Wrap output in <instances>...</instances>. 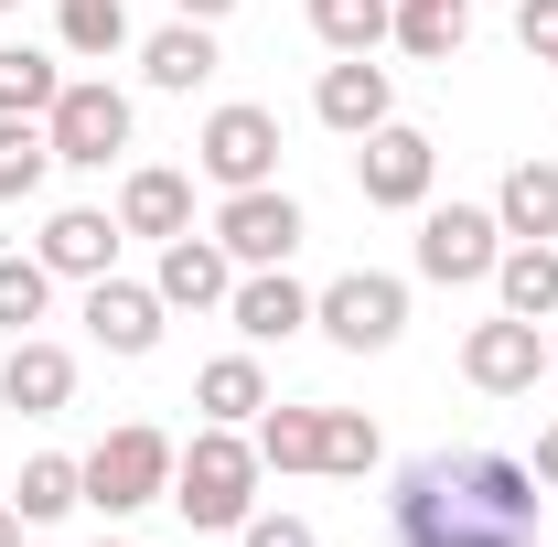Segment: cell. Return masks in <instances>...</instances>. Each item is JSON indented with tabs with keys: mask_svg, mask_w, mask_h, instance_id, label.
I'll return each instance as SVG.
<instances>
[{
	"mask_svg": "<svg viewBox=\"0 0 558 547\" xmlns=\"http://www.w3.org/2000/svg\"><path fill=\"white\" fill-rule=\"evenodd\" d=\"M86 333L108 343V354H150L161 343V290H140V279H86Z\"/></svg>",
	"mask_w": 558,
	"mask_h": 547,
	"instance_id": "cell-14",
	"label": "cell"
},
{
	"mask_svg": "<svg viewBox=\"0 0 558 547\" xmlns=\"http://www.w3.org/2000/svg\"><path fill=\"white\" fill-rule=\"evenodd\" d=\"M462 376H473L484 398H526V387L548 376V333H537L526 312H494V323L462 333Z\"/></svg>",
	"mask_w": 558,
	"mask_h": 547,
	"instance_id": "cell-10",
	"label": "cell"
},
{
	"mask_svg": "<svg viewBox=\"0 0 558 547\" xmlns=\"http://www.w3.org/2000/svg\"><path fill=\"white\" fill-rule=\"evenodd\" d=\"M494 301L526 312V323H548V312H558V247H548V236H515V247L494 258Z\"/></svg>",
	"mask_w": 558,
	"mask_h": 547,
	"instance_id": "cell-20",
	"label": "cell"
},
{
	"mask_svg": "<svg viewBox=\"0 0 558 547\" xmlns=\"http://www.w3.org/2000/svg\"><path fill=\"white\" fill-rule=\"evenodd\" d=\"M97 547H130V537H97Z\"/></svg>",
	"mask_w": 558,
	"mask_h": 547,
	"instance_id": "cell-37",
	"label": "cell"
},
{
	"mask_svg": "<svg viewBox=\"0 0 558 547\" xmlns=\"http://www.w3.org/2000/svg\"><path fill=\"white\" fill-rule=\"evenodd\" d=\"M172 494V440L130 418V429H108L97 451H86V505H108V515H140V505H161Z\"/></svg>",
	"mask_w": 558,
	"mask_h": 547,
	"instance_id": "cell-4",
	"label": "cell"
},
{
	"mask_svg": "<svg viewBox=\"0 0 558 547\" xmlns=\"http://www.w3.org/2000/svg\"><path fill=\"white\" fill-rule=\"evenodd\" d=\"M537 483H558V418H548V440H537V462H526Z\"/></svg>",
	"mask_w": 558,
	"mask_h": 547,
	"instance_id": "cell-33",
	"label": "cell"
},
{
	"mask_svg": "<svg viewBox=\"0 0 558 547\" xmlns=\"http://www.w3.org/2000/svg\"><path fill=\"white\" fill-rule=\"evenodd\" d=\"M376 462H387V440H376V418H365V409H323V473L365 483Z\"/></svg>",
	"mask_w": 558,
	"mask_h": 547,
	"instance_id": "cell-28",
	"label": "cell"
},
{
	"mask_svg": "<svg viewBox=\"0 0 558 547\" xmlns=\"http://www.w3.org/2000/svg\"><path fill=\"white\" fill-rule=\"evenodd\" d=\"M312 323L344 343V354H387V343L409 333V279H387V269H344L333 290H312Z\"/></svg>",
	"mask_w": 558,
	"mask_h": 547,
	"instance_id": "cell-5",
	"label": "cell"
},
{
	"mask_svg": "<svg viewBox=\"0 0 558 547\" xmlns=\"http://www.w3.org/2000/svg\"><path fill=\"white\" fill-rule=\"evenodd\" d=\"M0 11H22V0H0Z\"/></svg>",
	"mask_w": 558,
	"mask_h": 547,
	"instance_id": "cell-38",
	"label": "cell"
},
{
	"mask_svg": "<svg viewBox=\"0 0 558 547\" xmlns=\"http://www.w3.org/2000/svg\"><path fill=\"white\" fill-rule=\"evenodd\" d=\"M183 226H194V183H183V172H161V161H150V172L119 183V236H161V247H172Z\"/></svg>",
	"mask_w": 558,
	"mask_h": 547,
	"instance_id": "cell-17",
	"label": "cell"
},
{
	"mask_svg": "<svg viewBox=\"0 0 558 547\" xmlns=\"http://www.w3.org/2000/svg\"><path fill=\"white\" fill-rule=\"evenodd\" d=\"M494 226H505V236H558V161H548V150H526V161L505 172Z\"/></svg>",
	"mask_w": 558,
	"mask_h": 547,
	"instance_id": "cell-21",
	"label": "cell"
},
{
	"mask_svg": "<svg viewBox=\"0 0 558 547\" xmlns=\"http://www.w3.org/2000/svg\"><path fill=\"white\" fill-rule=\"evenodd\" d=\"M247 440H258L269 473H323V409H279V398H269Z\"/></svg>",
	"mask_w": 558,
	"mask_h": 547,
	"instance_id": "cell-22",
	"label": "cell"
},
{
	"mask_svg": "<svg viewBox=\"0 0 558 547\" xmlns=\"http://www.w3.org/2000/svg\"><path fill=\"white\" fill-rule=\"evenodd\" d=\"M462 33H473V0H398V54L418 65H451Z\"/></svg>",
	"mask_w": 558,
	"mask_h": 547,
	"instance_id": "cell-23",
	"label": "cell"
},
{
	"mask_svg": "<svg viewBox=\"0 0 558 547\" xmlns=\"http://www.w3.org/2000/svg\"><path fill=\"white\" fill-rule=\"evenodd\" d=\"M0 398H11L22 418H54V409H75V354H65V343H44V333H11Z\"/></svg>",
	"mask_w": 558,
	"mask_h": 547,
	"instance_id": "cell-13",
	"label": "cell"
},
{
	"mask_svg": "<svg viewBox=\"0 0 558 547\" xmlns=\"http://www.w3.org/2000/svg\"><path fill=\"white\" fill-rule=\"evenodd\" d=\"M194 409H205L215 429H258V409H269V365H258V354H215L205 376H194Z\"/></svg>",
	"mask_w": 558,
	"mask_h": 547,
	"instance_id": "cell-18",
	"label": "cell"
},
{
	"mask_svg": "<svg viewBox=\"0 0 558 547\" xmlns=\"http://www.w3.org/2000/svg\"><path fill=\"white\" fill-rule=\"evenodd\" d=\"M312 33H323L333 54H376V44L398 33V0H312Z\"/></svg>",
	"mask_w": 558,
	"mask_h": 547,
	"instance_id": "cell-26",
	"label": "cell"
},
{
	"mask_svg": "<svg viewBox=\"0 0 558 547\" xmlns=\"http://www.w3.org/2000/svg\"><path fill=\"white\" fill-rule=\"evenodd\" d=\"M0 547H22V505H0Z\"/></svg>",
	"mask_w": 558,
	"mask_h": 547,
	"instance_id": "cell-35",
	"label": "cell"
},
{
	"mask_svg": "<svg viewBox=\"0 0 558 547\" xmlns=\"http://www.w3.org/2000/svg\"><path fill=\"white\" fill-rule=\"evenodd\" d=\"M65 97V65L44 44H0V119H44Z\"/></svg>",
	"mask_w": 558,
	"mask_h": 547,
	"instance_id": "cell-24",
	"label": "cell"
},
{
	"mask_svg": "<svg viewBox=\"0 0 558 547\" xmlns=\"http://www.w3.org/2000/svg\"><path fill=\"white\" fill-rule=\"evenodd\" d=\"M398 547H526L537 537V473L515 451H418L387 494Z\"/></svg>",
	"mask_w": 558,
	"mask_h": 547,
	"instance_id": "cell-1",
	"label": "cell"
},
{
	"mask_svg": "<svg viewBox=\"0 0 558 547\" xmlns=\"http://www.w3.org/2000/svg\"><path fill=\"white\" fill-rule=\"evenodd\" d=\"M236 547H312V526H301V515H247Z\"/></svg>",
	"mask_w": 558,
	"mask_h": 547,
	"instance_id": "cell-32",
	"label": "cell"
},
{
	"mask_svg": "<svg viewBox=\"0 0 558 547\" xmlns=\"http://www.w3.org/2000/svg\"><path fill=\"white\" fill-rule=\"evenodd\" d=\"M54 279H108V258H119V215H97V205H65L54 226H44V247H33Z\"/></svg>",
	"mask_w": 558,
	"mask_h": 547,
	"instance_id": "cell-16",
	"label": "cell"
},
{
	"mask_svg": "<svg viewBox=\"0 0 558 547\" xmlns=\"http://www.w3.org/2000/svg\"><path fill=\"white\" fill-rule=\"evenodd\" d=\"M44 172H54V139H44V119H0V205L44 194Z\"/></svg>",
	"mask_w": 558,
	"mask_h": 547,
	"instance_id": "cell-27",
	"label": "cell"
},
{
	"mask_svg": "<svg viewBox=\"0 0 558 547\" xmlns=\"http://www.w3.org/2000/svg\"><path fill=\"white\" fill-rule=\"evenodd\" d=\"M258 440L247 429H194L183 451H172V505H183V526H205V537H236L247 515H258Z\"/></svg>",
	"mask_w": 558,
	"mask_h": 547,
	"instance_id": "cell-2",
	"label": "cell"
},
{
	"mask_svg": "<svg viewBox=\"0 0 558 547\" xmlns=\"http://www.w3.org/2000/svg\"><path fill=\"white\" fill-rule=\"evenodd\" d=\"M11 505H22V526H54V515H75V505H86V462H65V451L22 462V483H11Z\"/></svg>",
	"mask_w": 558,
	"mask_h": 547,
	"instance_id": "cell-25",
	"label": "cell"
},
{
	"mask_svg": "<svg viewBox=\"0 0 558 547\" xmlns=\"http://www.w3.org/2000/svg\"><path fill=\"white\" fill-rule=\"evenodd\" d=\"M194 161H205V183H226V194H247V183H279V119L236 97V108H215V119H205Z\"/></svg>",
	"mask_w": 558,
	"mask_h": 547,
	"instance_id": "cell-9",
	"label": "cell"
},
{
	"mask_svg": "<svg viewBox=\"0 0 558 547\" xmlns=\"http://www.w3.org/2000/svg\"><path fill=\"white\" fill-rule=\"evenodd\" d=\"M172 11H183V22H226L236 0H172Z\"/></svg>",
	"mask_w": 558,
	"mask_h": 547,
	"instance_id": "cell-34",
	"label": "cell"
},
{
	"mask_svg": "<svg viewBox=\"0 0 558 547\" xmlns=\"http://www.w3.org/2000/svg\"><path fill=\"white\" fill-rule=\"evenodd\" d=\"M44 301H54V269L0 247V323H11V333H33V323H44Z\"/></svg>",
	"mask_w": 558,
	"mask_h": 547,
	"instance_id": "cell-30",
	"label": "cell"
},
{
	"mask_svg": "<svg viewBox=\"0 0 558 547\" xmlns=\"http://www.w3.org/2000/svg\"><path fill=\"white\" fill-rule=\"evenodd\" d=\"M515 44L526 65H558V0H515Z\"/></svg>",
	"mask_w": 558,
	"mask_h": 547,
	"instance_id": "cell-31",
	"label": "cell"
},
{
	"mask_svg": "<svg viewBox=\"0 0 558 547\" xmlns=\"http://www.w3.org/2000/svg\"><path fill=\"white\" fill-rule=\"evenodd\" d=\"M312 236V215L290 205L279 183H247V194H226L215 205V247L236 258V269H290V247Z\"/></svg>",
	"mask_w": 558,
	"mask_h": 547,
	"instance_id": "cell-7",
	"label": "cell"
},
{
	"mask_svg": "<svg viewBox=\"0 0 558 547\" xmlns=\"http://www.w3.org/2000/svg\"><path fill=\"white\" fill-rule=\"evenodd\" d=\"M54 44L65 54H119L130 44V11L119 0H54Z\"/></svg>",
	"mask_w": 558,
	"mask_h": 547,
	"instance_id": "cell-29",
	"label": "cell"
},
{
	"mask_svg": "<svg viewBox=\"0 0 558 547\" xmlns=\"http://www.w3.org/2000/svg\"><path fill=\"white\" fill-rule=\"evenodd\" d=\"M494 258H505L494 205H418V279L473 290V279H494Z\"/></svg>",
	"mask_w": 558,
	"mask_h": 547,
	"instance_id": "cell-6",
	"label": "cell"
},
{
	"mask_svg": "<svg viewBox=\"0 0 558 547\" xmlns=\"http://www.w3.org/2000/svg\"><path fill=\"white\" fill-rule=\"evenodd\" d=\"M429 183H440V150H429V130H409V119L365 130V150H354V194H365V205L418 215V205H429Z\"/></svg>",
	"mask_w": 558,
	"mask_h": 547,
	"instance_id": "cell-8",
	"label": "cell"
},
{
	"mask_svg": "<svg viewBox=\"0 0 558 547\" xmlns=\"http://www.w3.org/2000/svg\"><path fill=\"white\" fill-rule=\"evenodd\" d=\"M44 139H54V161H75V172H108L130 150V97L108 75H65V97L44 108Z\"/></svg>",
	"mask_w": 558,
	"mask_h": 547,
	"instance_id": "cell-3",
	"label": "cell"
},
{
	"mask_svg": "<svg viewBox=\"0 0 558 547\" xmlns=\"http://www.w3.org/2000/svg\"><path fill=\"white\" fill-rule=\"evenodd\" d=\"M312 119H323V130H344V139L387 130V119H398V97H387V65H365V54H333V65H323V86H312Z\"/></svg>",
	"mask_w": 558,
	"mask_h": 547,
	"instance_id": "cell-11",
	"label": "cell"
},
{
	"mask_svg": "<svg viewBox=\"0 0 558 547\" xmlns=\"http://www.w3.org/2000/svg\"><path fill=\"white\" fill-rule=\"evenodd\" d=\"M150 290H161V312H226V290H236V258H226L215 236H194V226H183V236L161 247V279H150Z\"/></svg>",
	"mask_w": 558,
	"mask_h": 547,
	"instance_id": "cell-12",
	"label": "cell"
},
{
	"mask_svg": "<svg viewBox=\"0 0 558 547\" xmlns=\"http://www.w3.org/2000/svg\"><path fill=\"white\" fill-rule=\"evenodd\" d=\"M226 312H236V333H247V343H290L301 323H312V290H301L290 269H236Z\"/></svg>",
	"mask_w": 558,
	"mask_h": 547,
	"instance_id": "cell-15",
	"label": "cell"
},
{
	"mask_svg": "<svg viewBox=\"0 0 558 547\" xmlns=\"http://www.w3.org/2000/svg\"><path fill=\"white\" fill-rule=\"evenodd\" d=\"M140 75H150L161 97H194L215 75V22H161V33L140 44Z\"/></svg>",
	"mask_w": 558,
	"mask_h": 547,
	"instance_id": "cell-19",
	"label": "cell"
},
{
	"mask_svg": "<svg viewBox=\"0 0 558 547\" xmlns=\"http://www.w3.org/2000/svg\"><path fill=\"white\" fill-rule=\"evenodd\" d=\"M548 387H558V343H548Z\"/></svg>",
	"mask_w": 558,
	"mask_h": 547,
	"instance_id": "cell-36",
	"label": "cell"
}]
</instances>
